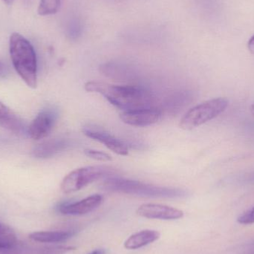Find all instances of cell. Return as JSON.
<instances>
[{"label":"cell","instance_id":"7c38bea8","mask_svg":"<svg viewBox=\"0 0 254 254\" xmlns=\"http://www.w3.org/2000/svg\"><path fill=\"white\" fill-rule=\"evenodd\" d=\"M0 127L13 131L15 134H24L25 126L22 119L0 101Z\"/></svg>","mask_w":254,"mask_h":254},{"label":"cell","instance_id":"5b68a950","mask_svg":"<svg viewBox=\"0 0 254 254\" xmlns=\"http://www.w3.org/2000/svg\"><path fill=\"white\" fill-rule=\"evenodd\" d=\"M112 173L113 170L105 166H89L76 169L64 178L61 183V190L67 194L77 192Z\"/></svg>","mask_w":254,"mask_h":254},{"label":"cell","instance_id":"277c9868","mask_svg":"<svg viewBox=\"0 0 254 254\" xmlns=\"http://www.w3.org/2000/svg\"><path fill=\"white\" fill-rule=\"evenodd\" d=\"M228 105L229 101L225 98H214L198 104L184 116L180 127L185 130H191L201 126L222 114Z\"/></svg>","mask_w":254,"mask_h":254},{"label":"cell","instance_id":"30bf717a","mask_svg":"<svg viewBox=\"0 0 254 254\" xmlns=\"http://www.w3.org/2000/svg\"><path fill=\"white\" fill-rule=\"evenodd\" d=\"M83 131L87 137L103 143L115 153L124 156L128 155V148L126 145L110 133L106 132L103 130L87 127H84Z\"/></svg>","mask_w":254,"mask_h":254},{"label":"cell","instance_id":"5bb4252c","mask_svg":"<svg viewBox=\"0 0 254 254\" xmlns=\"http://www.w3.org/2000/svg\"><path fill=\"white\" fill-rule=\"evenodd\" d=\"M74 231H40L30 234L33 241L41 243H57L66 241L74 235Z\"/></svg>","mask_w":254,"mask_h":254},{"label":"cell","instance_id":"7402d4cb","mask_svg":"<svg viewBox=\"0 0 254 254\" xmlns=\"http://www.w3.org/2000/svg\"><path fill=\"white\" fill-rule=\"evenodd\" d=\"M105 254V252H104L103 249H97V250L93 251V252H91V253L88 254Z\"/></svg>","mask_w":254,"mask_h":254},{"label":"cell","instance_id":"e0dca14e","mask_svg":"<svg viewBox=\"0 0 254 254\" xmlns=\"http://www.w3.org/2000/svg\"><path fill=\"white\" fill-rule=\"evenodd\" d=\"M84 153L86 156L89 157L92 159L96 160V161L106 162V161H111L113 160V158L109 154L101 152V151L95 150V149H86Z\"/></svg>","mask_w":254,"mask_h":254},{"label":"cell","instance_id":"8fae6325","mask_svg":"<svg viewBox=\"0 0 254 254\" xmlns=\"http://www.w3.org/2000/svg\"><path fill=\"white\" fill-rule=\"evenodd\" d=\"M72 140L68 138H55L46 140L33 149V156L37 158H49L70 149Z\"/></svg>","mask_w":254,"mask_h":254},{"label":"cell","instance_id":"7a4b0ae2","mask_svg":"<svg viewBox=\"0 0 254 254\" xmlns=\"http://www.w3.org/2000/svg\"><path fill=\"white\" fill-rule=\"evenodd\" d=\"M12 64L19 77L28 87L37 86V55L29 41L19 33H13L9 41Z\"/></svg>","mask_w":254,"mask_h":254},{"label":"cell","instance_id":"9c48e42d","mask_svg":"<svg viewBox=\"0 0 254 254\" xmlns=\"http://www.w3.org/2000/svg\"><path fill=\"white\" fill-rule=\"evenodd\" d=\"M103 201V196L99 194L88 196L81 201L74 203L64 202L59 204L57 207L58 212L64 215L80 216L84 215L101 205Z\"/></svg>","mask_w":254,"mask_h":254},{"label":"cell","instance_id":"cb8c5ba5","mask_svg":"<svg viewBox=\"0 0 254 254\" xmlns=\"http://www.w3.org/2000/svg\"><path fill=\"white\" fill-rule=\"evenodd\" d=\"M2 1H4L6 4H7V5H11L14 0H2Z\"/></svg>","mask_w":254,"mask_h":254},{"label":"cell","instance_id":"4fadbf2b","mask_svg":"<svg viewBox=\"0 0 254 254\" xmlns=\"http://www.w3.org/2000/svg\"><path fill=\"white\" fill-rule=\"evenodd\" d=\"M159 232L153 230H144L130 236L125 243V249L137 250L152 244L159 239Z\"/></svg>","mask_w":254,"mask_h":254},{"label":"cell","instance_id":"8992f818","mask_svg":"<svg viewBox=\"0 0 254 254\" xmlns=\"http://www.w3.org/2000/svg\"><path fill=\"white\" fill-rule=\"evenodd\" d=\"M58 113L54 109H46L40 112L37 117L33 120L28 127V135L33 140H38L45 138L50 134L53 129Z\"/></svg>","mask_w":254,"mask_h":254},{"label":"cell","instance_id":"44dd1931","mask_svg":"<svg viewBox=\"0 0 254 254\" xmlns=\"http://www.w3.org/2000/svg\"><path fill=\"white\" fill-rule=\"evenodd\" d=\"M246 252H247V254H254V242L248 246Z\"/></svg>","mask_w":254,"mask_h":254},{"label":"cell","instance_id":"ba28073f","mask_svg":"<svg viewBox=\"0 0 254 254\" xmlns=\"http://www.w3.org/2000/svg\"><path fill=\"white\" fill-rule=\"evenodd\" d=\"M138 216L146 219L176 220L184 216V212L176 207L159 204H143L137 208Z\"/></svg>","mask_w":254,"mask_h":254},{"label":"cell","instance_id":"9a60e30c","mask_svg":"<svg viewBox=\"0 0 254 254\" xmlns=\"http://www.w3.org/2000/svg\"><path fill=\"white\" fill-rule=\"evenodd\" d=\"M17 245V239L13 230L0 222V250H10Z\"/></svg>","mask_w":254,"mask_h":254},{"label":"cell","instance_id":"ac0fdd59","mask_svg":"<svg viewBox=\"0 0 254 254\" xmlns=\"http://www.w3.org/2000/svg\"><path fill=\"white\" fill-rule=\"evenodd\" d=\"M238 222L242 225H252L254 224V207L238 218Z\"/></svg>","mask_w":254,"mask_h":254},{"label":"cell","instance_id":"484cf974","mask_svg":"<svg viewBox=\"0 0 254 254\" xmlns=\"http://www.w3.org/2000/svg\"><path fill=\"white\" fill-rule=\"evenodd\" d=\"M251 112H252V114L254 116V103L252 104V107H251Z\"/></svg>","mask_w":254,"mask_h":254},{"label":"cell","instance_id":"2e32d148","mask_svg":"<svg viewBox=\"0 0 254 254\" xmlns=\"http://www.w3.org/2000/svg\"><path fill=\"white\" fill-rule=\"evenodd\" d=\"M62 0H40L38 13L41 16L55 14L59 10Z\"/></svg>","mask_w":254,"mask_h":254},{"label":"cell","instance_id":"d6986e66","mask_svg":"<svg viewBox=\"0 0 254 254\" xmlns=\"http://www.w3.org/2000/svg\"><path fill=\"white\" fill-rule=\"evenodd\" d=\"M8 74L7 66L0 61V79L7 78Z\"/></svg>","mask_w":254,"mask_h":254},{"label":"cell","instance_id":"6da1fadb","mask_svg":"<svg viewBox=\"0 0 254 254\" xmlns=\"http://www.w3.org/2000/svg\"><path fill=\"white\" fill-rule=\"evenodd\" d=\"M86 92L98 93L110 104L123 111L150 108L151 94L140 86H116L99 81H89L85 84Z\"/></svg>","mask_w":254,"mask_h":254},{"label":"cell","instance_id":"52a82bcc","mask_svg":"<svg viewBox=\"0 0 254 254\" xmlns=\"http://www.w3.org/2000/svg\"><path fill=\"white\" fill-rule=\"evenodd\" d=\"M161 116L159 110L150 107L123 111L120 114V119L124 123L130 126L144 127L157 123Z\"/></svg>","mask_w":254,"mask_h":254},{"label":"cell","instance_id":"3957f363","mask_svg":"<svg viewBox=\"0 0 254 254\" xmlns=\"http://www.w3.org/2000/svg\"><path fill=\"white\" fill-rule=\"evenodd\" d=\"M106 190L111 192H123L137 196L149 198H183L188 192L179 188H166L148 185L138 181L110 178L103 184Z\"/></svg>","mask_w":254,"mask_h":254},{"label":"cell","instance_id":"ffe728a7","mask_svg":"<svg viewBox=\"0 0 254 254\" xmlns=\"http://www.w3.org/2000/svg\"><path fill=\"white\" fill-rule=\"evenodd\" d=\"M249 49L252 53L254 54V35L249 41Z\"/></svg>","mask_w":254,"mask_h":254},{"label":"cell","instance_id":"d4e9b609","mask_svg":"<svg viewBox=\"0 0 254 254\" xmlns=\"http://www.w3.org/2000/svg\"><path fill=\"white\" fill-rule=\"evenodd\" d=\"M0 254H10L9 250L1 251L0 250Z\"/></svg>","mask_w":254,"mask_h":254},{"label":"cell","instance_id":"603a6c76","mask_svg":"<svg viewBox=\"0 0 254 254\" xmlns=\"http://www.w3.org/2000/svg\"><path fill=\"white\" fill-rule=\"evenodd\" d=\"M246 179H247L248 181H252V182H254V172L248 175L247 177H246Z\"/></svg>","mask_w":254,"mask_h":254}]
</instances>
